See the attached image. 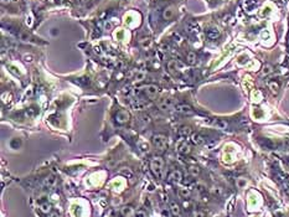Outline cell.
<instances>
[{
    "mask_svg": "<svg viewBox=\"0 0 289 217\" xmlns=\"http://www.w3.org/2000/svg\"><path fill=\"white\" fill-rule=\"evenodd\" d=\"M129 117H130L129 112L123 109V111H119L117 113V115H115V120H117V123H119V124H124L129 120Z\"/></svg>",
    "mask_w": 289,
    "mask_h": 217,
    "instance_id": "3957f363",
    "label": "cell"
},
{
    "mask_svg": "<svg viewBox=\"0 0 289 217\" xmlns=\"http://www.w3.org/2000/svg\"><path fill=\"white\" fill-rule=\"evenodd\" d=\"M120 215L122 217H130L134 215V211H133V207L131 206H123L120 208Z\"/></svg>",
    "mask_w": 289,
    "mask_h": 217,
    "instance_id": "ba28073f",
    "label": "cell"
},
{
    "mask_svg": "<svg viewBox=\"0 0 289 217\" xmlns=\"http://www.w3.org/2000/svg\"><path fill=\"white\" fill-rule=\"evenodd\" d=\"M169 179H170V180H172L174 182H180V181H181V179H183V175H181V171H179V170L172 171V172L170 174Z\"/></svg>",
    "mask_w": 289,
    "mask_h": 217,
    "instance_id": "30bf717a",
    "label": "cell"
},
{
    "mask_svg": "<svg viewBox=\"0 0 289 217\" xmlns=\"http://www.w3.org/2000/svg\"><path fill=\"white\" fill-rule=\"evenodd\" d=\"M272 71H273V70H272L270 66H266V67L263 68V74H264V76H267V74L272 73Z\"/></svg>",
    "mask_w": 289,
    "mask_h": 217,
    "instance_id": "83f0119b",
    "label": "cell"
},
{
    "mask_svg": "<svg viewBox=\"0 0 289 217\" xmlns=\"http://www.w3.org/2000/svg\"><path fill=\"white\" fill-rule=\"evenodd\" d=\"M45 184L47 186H53L55 184H56V179L53 178V176H50L48 179H46V181H45Z\"/></svg>",
    "mask_w": 289,
    "mask_h": 217,
    "instance_id": "cb8c5ba5",
    "label": "cell"
},
{
    "mask_svg": "<svg viewBox=\"0 0 289 217\" xmlns=\"http://www.w3.org/2000/svg\"><path fill=\"white\" fill-rule=\"evenodd\" d=\"M213 124L216 127H218V128H221V129H226L227 128V123L225 122V120H222V119H216L213 122Z\"/></svg>",
    "mask_w": 289,
    "mask_h": 217,
    "instance_id": "e0dca14e",
    "label": "cell"
},
{
    "mask_svg": "<svg viewBox=\"0 0 289 217\" xmlns=\"http://www.w3.org/2000/svg\"><path fill=\"white\" fill-rule=\"evenodd\" d=\"M190 133H191V129H190L189 127H183V128H180L179 129V134L181 135V137H186V135H189Z\"/></svg>",
    "mask_w": 289,
    "mask_h": 217,
    "instance_id": "d6986e66",
    "label": "cell"
},
{
    "mask_svg": "<svg viewBox=\"0 0 289 217\" xmlns=\"http://www.w3.org/2000/svg\"><path fill=\"white\" fill-rule=\"evenodd\" d=\"M172 39H174V41H176V42H180V41H181V37L179 35H174V36H172Z\"/></svg>",
    "mask_w": 289,
    "mask_h": 217,
    "instance_id": "1f68e13d",
    "label": "cell"
},
{
    "mask_svg": "<svg viewBox=\"0 0 289 217\" xmlns=\"http://www.w3.org/2000/svg\"><path fill=\"white\" fill-rule=\"evenodd\" d=\"M175 109L181 114H192V108L189 104H178L175 107Z\"/></svg>",
    "mask_w": 289,
    "mask_h": 217,
    "instance_id": "277c9868",
    "label": "cell"
},
{
    "mask_svg": "<svg viewBox=\"0 0 289 217\" xmlns=\"http://www.w3.org/2000/svg\"><path fill=\"white\" fill-rule=\"evenodd\" d=\"M94 52H96V54H98V55L102 54V51H101V47H100V46H96V47H94Z\"/></svg>",
    "mask_w": 289,
    "mask_h": 217,
    "instance_id": "d6a6232c",
    "label": "cell"
},
{
    "mask_svg": "<svg viewBox=\"0 0 289 217\" xmlns=\"http://www.w3.org/2000/svg\"><path fill=\"white\" fill-rule=\"evenodd\" d=\"M144 89L146 92V94L149 96L150 98H154L156 94H158V92H159V88L156 87L155 85H149V86H146Z\"/></svg>",
    "mask_w": 289,
    "mask_h": 217,
    "instance_id": "8992f818",
    "label": "cell"
},
{
    "mask_svg": "<svg viewBox=\"0 0 289 217\" xmlns=\"http://www.w3.org/2000/svg\"><path fill=\"white\" fill-rule=\"evenodd\" d=\"M179 195L181 197H189L190 196V190L186 189V187H181V189H179Z\"/></svg>",
    "mask_w": 289,
    "mask_h": 217,
    "instance_id": "ffe728a7",
    "label": "cell"
},
{
    "mask_svg": "<svg viewBox=\"0 0 289 217\" xmlns=\"http://www.w3.org/2000/svg\"><path fill=\"white\" fill-rule=\"evenodd\" d=\"M186 61H187V63H190V65H195V63H196V54L192 52V51H190V52L187 54V56H186Z\"/></svg>",
    "mask_w": 289,
    "mask_h": 217,
    "instance_id": "4fadbf2b",
    "label": "cell"
},
{
    "mask_svg": "<svg viewBox=\"0 0 289 217\" xmlns=\"http://www.w3.org/2000/svg\"><path fill=\"white\" fill-rule=\"evenodd\" d=\"M145 72L144 71H137L135 74H134V80L135 81H143L145 78Z\"/></svg>",
    "mask_w": 289,
    "mask_h": 217,
    "instance_id": "ac0fdd59",
    "label": "cell"
},
{
    "mask_svg": "<svg viewBox=\"0 0 289 217\" xmlns=\"http://www.w3.org/2000/svg\"><path fill=\"white\" fill-rule=\"evenodd\" d=\"M24 58H25V61H29V62L32 61V56L31 55H25V57H24Z\"/></svg>",
    "mask_w": 289,
    "mask_h": 217,
    "instance_id": "4dcf8cb0",
    "label": "cell"
},
{
    "mask_svg": "<svg viewBox=\"0 0 289 217\" xmlns=\"http://www.w3.org/2000/svg\"><path fill=\"white\" fill-rule=\"evenodd\" d=\"M20 39L24 40V41H27V40H30V36L26 34V32H21V34H20Z\"/></svg>",
    "mask_w": 289,
    "mask_h": 217,
    "instance_id": "f1b7e54d",
    "label": "cell"
},
{
    "mask_svg": "<svg viewBox=\"0 0 289 217\" xmlns=\"http://www.w3.org/2000/svg\"><path fill=\"white\" fill-rule=\"evenodd\" d=\"M189 172L192 175V176H197V175L200 174V169L197 168V166H190L189 169Z\"/></svg>",
    "mask_w": 289,
    "mask_h": 217,
    "instance_id": "44dd1931",
    "label": "cell"
},
{
    "mask_svg": "<svg viewBox=\"0 0 289 217\" xmlns=\"http://www.w3.org/2000/svg\"><path fill=\"white\" fill-rule=\"evenodd\" d=\"M51 34L55 36V35H57V34H59V30H57V29H52V31H51Z\"/></svg>",
    "mask_w": 289,
    "mask_h": 217,
    "instance_id": "836d02e7",
    "label": "cell"
},
{
    "mask_svg": "<svg viewBox=\"0 0 289 217\" xmlns=\"http://www.w3.org/2000/svg\"><path fill=\"white\" fill-rule=\"evenodd\" d=\"M187 31L189 32H192V34H196L199 31V26H197L196 22H189L187 24Z\"/></svg>",
    "mask_w": 289,
    "mask_h": 217,
    "instance_id": "5bb4252c",
    "label": "cell"
},
{
    "mask_svg": "<svg viewBox=\"0 0 289 217\" xmlns=\"http://www.w3.org/2000/svg\"><path fill=\"white\" fill-rule=\"evenodd\" d=\"M150 169L156 178L161 179L164 175V160L161 158H154L150 163Z\"/></svg>",
    "mask_w": 289,
    "mask_h": 217,
    "instance_id": "6da1fadb",
    "label": "cell"
},
{
    "mask_svg": "<svg viewBox=\"0 0 289 217\" xmlns=\"http://www.w3.org/2000/svg\"><path fill=\"white\" fill-rule=\"evenodd\" d=\"M268 87L270 88V91L273 92V93H276V92L278 91V88H279L278 83H276V82H269V83H268Z\"/></svg>",
    "mask_w": 289,
    "mask_h": 217,
    "instance_id": "7402d4cb",
    "label": "cell"
},
{
    "mask_svg": "<svg viewBox=\"0 0 289 217\" xmlns=\"http://www.w3.org/2000/svg\"><path fill=\"white\" fill-rule=\"evenodd\" d=\"M174 106V101L172 99H163L161 102H159V108L161 111H168Z\"/></svg>",
    "mask_w": 289,
    "mask_h": 217,
    "instance_id": "52a82bcc",
    "label": "cell"
},
{
    "mask_svg": "<svg viewBox=\"0 0 289 217\" xmlns=\"http://www.w3.org/2000/svg\"><path fill=\"white\" fill-rule=\"evenodd\" d=\"M10 145H11L13 149H18V148L20 146V140H18V139H13V140H11V143H10Z\"/></svg>",
    "mask_w": 289,
    "mask_h": 217,
    "instance_id": "d4e9b609",
    "label": "cell"
},
{
    "mask_svg": "<svg viewBox=\"0 0 289 217\" xmlns=\"http://www.w3.org/2000/svg\"><path fill=\"white\" fill-rule=\"evenodd\" d=\"M40 210L42 211L44 213H48L51 211V205L48 204V202H44V204H41L40 205Z\"/></svg>",
    "mask_w": 289,
    "mask_h": 217,
    "instance_id": "9a60e30c",
    "label": "cell"
},
{
    "mask_svg": "<svg viewBox=\"0 0 289 217\" xmlns=\"http://www.w3.org/2000/svg\"><path fill=\"white\" fill-rule=\"evenodd\" d=\"M133 217H146V213H145L144 211H142V210H139V211L134 212Z\"/></svg>",
    "mask_w": 289,
    "mask_h": 217,
    "instance_id": "484cf974",
    "label": "cell"
},
{
    "mask_svg": "<svg viewBox=\"0 0 289 217\" xmlns=\"http://www.w3.org/2000/svg\"><path fill=\"white\" fill-rule=\"evenodd\" d=\"M194 217H205V215H204V212L197 211V212H195V213H194Z\"/></svg>",
    "mask_w": 289,
    "mask_h": 217,
    "instance_id": "f546056e",
    "label": "cell"
},
{
    "mask_svg": "<svg viewBox=\"0 0 289 217\" xmlns=\"http://www.w3.org/2000/svg\"><path fill=\"white\" fill-rule=\"evenodd\" d=\"M192 141H194L195 144L200 145V144L204 143V137H202L201 134H194V135H192Z\"/></svg>",
    "mask_w": 289,
    "mask_h": 217,
    "instance_id": "2e32d148",
    "label": "cell"
},
{
    "mask_svg": "<svg viewBox=\"0 0 289 217\" xmlns=\"http://www.w3.org/2000/svg\"><path fill=\"white\" fill-rule=\"evenodd\" d=\"M206 35H207V37H209L210 40H216V39L220 36V31H218L217 29L212 27V29H209L207 31H206Z\"/></svg>",
    "mask_w": 289,
    "mask_h": 217,
    "instance_id": "9c48e42d",
    "label": "cell"
},
{
    "mask_svg": "<svg viewBox=\"0 0 289 217\" xmlns=\"http://www.w3.org/2000/svg\"><path fill=\"white\" fill-rule=\"evenodd\" d=\"M170 213L174 217H179L180 216V207L176 202H171L170 205Z\"/></svg>",
    "mask_w": 289,
    "mask_h": 217,
    "instance_id": "8fae6325",
    "label": "cell"
},
{
    "mask_svg": "<svg viewBox=\"0 0 289 217\" xmlns=\"http://www.w3.org/2000/svg\"><path fill=\"white\" fill-rule=\"evenodd\" d=\"M246 185H247V180L246 179L241 178V179L237 180V186H238V189H243Z\"/></svg>",
    "mask_w": 289,
    "mask_h": 217,
    "instance_id": "603a6c76",
    "label": "cell"
},
{
    "mask_svg": "<svg viewBox=\"0 0 289 217\" xmlns=\"http://www.w3.org/2000/svg\"><path fill=\"white\" fill-rule=\"evenodd\" d=\"M172 16H174V10L171 9V7H168V9H165L164 13H163V18L165 20H170Z\"/></svg>",
    "mask_w": 289,
    "mask_h": 217,
    "instance_id": "7c38bea8",
    "label": "cell"
},
{
    "mask_svg": "<svg viewBox=\"0 0 289 217\" xmlns=\"http://www.w3.org/2000/svg\"><path fill=\"white\" fill-rule=\"evenodd\" d=\"M153 144L158 148L159 150H164V149H166V138H165L164 135H160V134H158V135H154L153 137Z\"/></svg>",
    "mask_w": 289,
    "mask_h": 217,
    "instance_id": "7a4b0ae2",
    "label": "cell"
},
{
    "mask_svg": "<svg viewBox=\"0 0 289 217\" xmlns=\"http://www.w3.org/2000/svg\"><path fill=\"white\" fill-rule=\"evenodd\" d=\"M178 152L181 154H189L190 153V145L186 143V140H180L178 143Z\"/></svg>",
    "mask_w": 289,
    "mask_h": 217,
    "instance_id": "5b68a950",
    "label": "cell"
},
{
    "mask_svg": "<svg viewBox=\"0 0 289 217\" xmlns=\"http://www.w3.org/2000/svg\"><path fill=\"white\" fill-rule=\"evenodd\" d=\"M107 166H108V168L109 169H114L115 168V166H117V161H115V160H109L108 163H107Z\"/></svg>",
    "mask_w": 289,
    "mask_h": 217,
    "instance_id": "4316f807",
    "label": "cell"
}]
</instances>
